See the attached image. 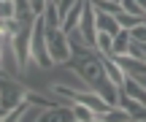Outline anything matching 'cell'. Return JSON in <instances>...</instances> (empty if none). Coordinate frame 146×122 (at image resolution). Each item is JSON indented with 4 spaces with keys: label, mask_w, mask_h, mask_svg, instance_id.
Wrapping results in <instances>:
<instances>
[{
    "label": "cell",
    "mask_w": 146,
    "mask_h": 122,
    "mask_svg": "<svg viewBox=\"0 0 146 122\" xmlns=\"http://www.w3.org/2000/svg\"><path fill=\"white\" fill-rule=\"evenodd\" d=\"M119 54H130V30H119L114 35L111 43V57H119Z\"/></svg>",
    "instance_id": "30bf717a"
},
{
    "label": "cell",
    "mask_w": 146,
    "mask_h": 122,
    "mask_svg": "<svg viewBox=\"0 0 146 122\" xmlns=\"http://www.w3.org/2000/svg\"><path fill=\"white\" fill-rule=\"evenodd\" d=\"M100 63H103V71H106V76H108L111 81H114L116 87H122L125 84V79H127V73H125V68H122L119 63H116L111 54H100Z\"/></svg>",
    "instance_id": "8992f818"
},
{
    "label": "cell",
    "mask_w": 146,
    "mask_h": 122,
    "mask_svg": "<svg viewBox=\"0 0 146 122\" xmlns=\"http://www.w3.org/2000/svg\"><path fill=\"white\" fill-rule=\"evenodd\" d=\"M19 19V16H16ZM33 22H35V16H27V19H22V27L11 35V49H14V57L16 63H19V71L25 73L27 65H33V57H30V41H33Z\"/></svg>",
    "instance_id": "6da1fadb"
},
{
    "label": "cell",
    "mask_w": 146,
    "mask_h": 122,
    "mask_svg": "<svg viewBox=\"0 0 146 122\" xmlns=\"http://www.w3.org/2000/svg\"><path fill=\"white\" fill-rule=\"evenodd\" d=\"M116 3H119V0H116Z\"/></svg>",
    "instance_id": "603a6c76"
},
{
    "label": "cell",
    "mask_w": 146,
    "mask_h": 122,
    "mask_svg": "<svg viewBox=\"0 0 146 122\" xmlns=\"http://www.w3.org/2000/svg\"><path fill=\"white\" fill-rule=\"evenodd\" d=\"M98 119H100V122H133V117H130L122 106H111L108 111L98 114Z\"/></svg>",
    "instance_id": "8fae6325"
},
{
    "label": "cell",
    "mask_w": 146,
    "mask_h": 122,
    "mask_svg": "<svg viewBox=\"0 0 146 122\" xmlns=\"http://www.w3.org/2000/svg\"><path fill=\"white\" fill-rule=\"evenodd\" d=\"M70 109H73V117H76V122H92L95 117H98L92 109L81 106V103H70Z\"/></svg>",
    "instance_id": "9a60e30c"
},
{
    "label": "cell",
    "mask_w": 146,
    "mask_h": 122,
    "mask_svg": "<svg viewBox=\"0 0 146 122\" xmlns=\"http://www.w3.org/2000/svg\"><path fill=\"white\" fill-rule=\"evenodd\" d=\"M30 57H33V65H38V68H52V65H54L52 54H49V41H46V25H43V16H35V22H33Z\"/></svg>",
    "instance_id": "7a4b0ae2"
},
{
    "label": "cell",
    "mask_w": 146,
    "mask_h": 122,
    "mask_svg": "<svg viewBox=\"0 0 146 122\" xmlns=\"http://www.w3.org/2000/svg\"><path fill=\"white\" fill-rule=\"evenodd\" d=\"M27 5H30V11L35 16H41L43 11H46V5H49V0H27Z\"/></svg>",
    "instance_id": "d6986e66"
},
{
    "label": "cell",
    "mask_w": 146,
    "mask_h": 122,
    "mask_svg": "<svg viewBox=\"0 0 146 122\" xmlns=\"http://www.w3.org/2000/svg\"><path fill=\"white\" fill-rule=\"evenodd\" d=\"M84 5H87V0H78V3L73 5L68 14H65V19H62V33H73V30H78V22H81Z\"/></svg>",
    "instance_id": "ba28073f"
},
{
    "label": "cell",
    "mask_w": 146,
    "mask_h": 122,
    "mask_svg": "<svg viewBox=\"0 0 146 122\" xmlns=\"http://www.w3.org/2000/svg\"><path fill=\"white\" fill-rule=\"evenodd\" d=\"M130 38L133 41H138V43H146V22H141V25H135L130 30Z\"/></svg>",
    "instance_id": "ac0fdd59"
},
{
    "label": "cell",
    "mask_w": 146,
    "mask_h": 122,
    "mask_svg": "<svg viewBox=\"0 0 146 122\" xmlns=\"http://www.w3.org/2000/svg\"><path fill=\"white\" fill-rule=\"evenodd\" d=\"M89 3H92V8L95 11H103V14H119L122 11V5L116 3V0H89Z\"/></svg>",
    "instance_id": "7c38bea8"
},
{
    "label": "cell",
    "mask_w": 146,
    "mask_h": 122,
    "mask_svg": "<svg viewBox=\"0 0 146 122\" xmlns=\"http://www.w3.org/2000/svg\"><path fill=\"white\" fill-rule=\"evenodd\" d=\"M119 5H122V11H127V14H133V16H146L135 0H119Z\"/></svg>",
    "instance_id": "e0dca14e"
},
{
    "label": "cell",
    "mask_w": 146,
    "mask_h": 122,
    "mask_svg": "<svg viewBox=\"0 0 146 122\" xmlns=\"http://www.w3.org/2000/svg\"><path fill=\"white\" fill-rule=\"evenodd\" d=\"M135 3H138V5H141V11H143V14H146V0H135Z\"/></svg>",
    "instance_id": "44dd1931"
},
{
    "label": "cell",
    "mask_w": 146,
    "mask_h": 122,
    "mask_svg": "<svg viewBox=\"0 0 146 122\" xmlns=\"http://www.w3.org/2000/svg\"><path fill=\"white\" fill-rule=\"evenodd\" d=\"M19 8H16L14 0H0V22H8V19H16Z\"/></svg>",
    "instance_id": "2e32d148"
},
{
    "label": "cell",
    "mask_w": 146,
    "mask_h": 122,
    "mask_svg": "<svg viewBox=\"0 0 146 122\" xmlns=\"http://www.w3.org/2000/svg\"><path fill=\"white\" fill-rule=\"evenodd\" d=\"M38 122H76L73 117V109L70 106H52V109H43Z\"/></svg>",
    "instance_id": "52a82bcc"
},
{
    "label": "cell",
    "mask_w": 146,
    "mask_h": 122,
    "mask_svg": "<svg viewBox=\"0 0 146 122\" xmlns=\"http://www.w3.org/2000/svg\"><path fill=\"white\" fill-rule=\"evenodd\" d=\"M25 98H27V87L22 84V81H16L14 76H8V73H0V103H3L5 109L19 106Z\"/></svg>",
    "instance_id": "3957f363"
},
{
    "label": "cell",
    "mask_w": 146,
    "mask_h": 122,
    "mask_svg": "<svg viewBox=\"0 0 146 122\" xmlns=\"http://www.w3.org/2000/svg\"><path fill=\"white\" fill-rule=\"evenodd\" d=\"M111 43H114V35H108V33H100V30H98V38H95V52L111 54Z\"/></svg>",
    "instance_id": "5bb4252c"
},
{
    "label": "cell",
    "mask_w": 146,
    "mask_h": 122,
    "mask_svg": "<svg viewBox=\"0 0 146 122\" xmlns=\"http://www.w3.org/2000/svg\"><path fill=\"white\" fill-rule=\"evenodd\" d=\"M133 122H146V119H133Z\"/></svg>",
    "instance_id": "7402d4cb"
},
{
    "label": "cell",
    "mask_w": 146,
    "mask_h": 122,
    "mask_svg": "<svg viewBox=\"0 0 146 122\" xmlns=\"http://www.w3.org/2000/svg\"><path fill=\"white\" fill-rule=\"evenodd\" d=\"M78 30H81V35L87 38V43L95 49V38H98V25H95V8H92V3H89V0H87V5H84L81 22H78Z\"/></svg>",
    "instance_id": "5b68a950"
},
{
    "label": "cell",
    "mask_w": 146,
    "mask_h": 122,
    "mask_svg": "<svg viewBox=\"0 0 146 122\" xmlns=\"http://www.w3.org/2000/svg\"><path fill=\"white\" fill-rule=\"evenodd\" d=\"M8 41H11V38H8ZM5 43V41H3ZM3 43H0V71H3ZM3 73H5V71H3Z\"/></svg>",
    "instance_id": "ffe728a7"
},
{
    "label": "cell",
    "mask_w": 146,
    "mask_h": 122,
    "mask_svg": "<svg viewBox=\"0 0 146 122\" xmlns=\"http://www.w3.org/2000/svg\"><path fill=\"white\" fill-rule=\"evenodd\" d=\"M46 41H49V54H52L54 65H65L73 57L70 52V41H68V33L57 30V33H46Z\"/></svg>",
    "instance_id": "277c9868"
},
{
    "label": "cell",
    "mask_w": 146,
    "mask_h": 122,
    "mask_svg": "<svg viewBox=\"0 0 146 122\" xmlns=\"http://www.w3.org/2000/svg\"><path fill=\"white\" fill-rule=\"evenodd\" d=\"M95 25H98L100 33H108V35H116V33L122 30L116 16L114 14H103V11H95Z\"/></svg>",
    "instance_id": "9c48e42d"
},
{
    "label": "cell",
    "mask_w": 146,
    "mask_h": 122,
    "mask_svg": "<svg viewBox=\"0 0 146 122\" xmlns=\"http://www.w3.org/2000/svg\"><path fill=\"white\" fill-rule=\"evenodd\" d=\"M143 19H146V16H133V14H127V11H119V14H116V22H119L122 30H133V27L141 25Z\"/></svg>",
    "instance_id": "4fadbf2b"
}]
</instances>
